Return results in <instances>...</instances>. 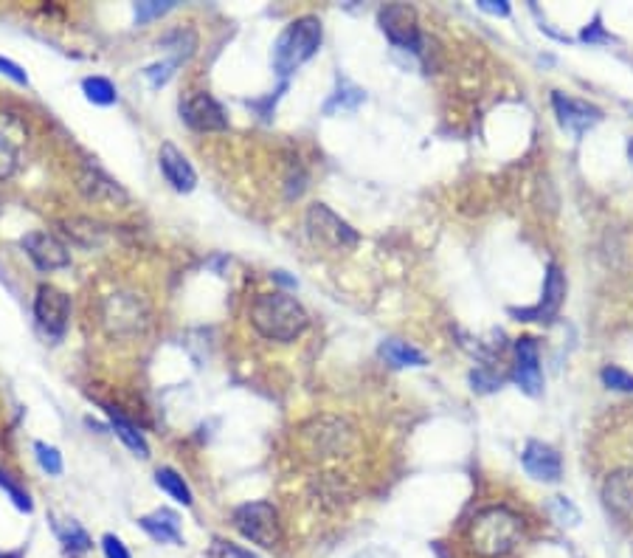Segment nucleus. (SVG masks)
<instances>
[{
  "label": "nucleus",
  "mask_w": 633,
  "mask_h": 558,
  "mask_svg": "<svg viewBox=\"0 0 633 558\" xmlns=\"http://www.w3.org/2000/svg\"><path fill=\"white\" fill-rule=\"evenodd\" d=\"M524 533V516L504 505H493L471 519L468 531H464V544L476 558H504L518 550Z\"/></svg>",
  "instance_id": "f257e3e1"
},
{
  "label": "nucleus",
  "mask_w": 633,
  "mask_h": 558,
  "mask_svg": "<svg viewBox=\"0 0 633 558\" xmlns=\"http://www.w3.org/2000/svg\"><path fill=\"white\" fill-rule=\"evenodd\" d=\"M251 324L262 339L285 344V342H296L307 331L310 316L293 297H287V293L271 290V293H259L254 300Z\"/></svg>",
  "instance_id": "f03ea898"
},
{
  "label": "nucleus",
  "mask_w": 633,
  "mask_h": 558,
  "mask_svg": "<svg viewBox=\"0 0 633 558\" xmlns=\"http://www.w3.org/2000/svg\"><path fill=\"white\" fill-rule=\"evenodd\" d=\"M321 37L324 28L318 17L305 15L293 20L274 43V71L279 77H290L293 71H298L321 48Z\"/></svg>",
  "instance_id": "7ed1b4c3"
},
{
  "label": "nucleus",
  "mask_w": 633,
  "mask_h": 558,
  "mask_svg": "<svg viewBox=\"0 0 633 558\" xmlns=\"http://www.w3.org/2000/svg\"><path fill=\"white\" fill-rule=\"evenodd\" d=\"M99 321L110 339H136L150 327V305L132 290H116L99 308Z\"/></svg>",
  "instance_id": "20e7f679"
},
{
  "label": "nucleus",
  "mask_w": 633,
  "mask_h": 558,
  "mask_svg": "<svg viewBox=\"0 0 633 558\" xmlns=\"http://www.w3.org/2000/svg\"><path fill=\"white\" fill-rule=\"evenodd\" d=\"M234 528L256 547L274 550L282 544V521L271 502H245L234 511Z\"/></svg>",
  "instance_id": "39448f33"
},
{
  "label": "nucleus",
  "mask_w": 633,
  "mask_h": 558,
  "mask_svg": "<svg viewBox=\"0 0 633 558\" xmlns=\"http://www.w3.org/2000/svg\"><path fill=\"white\" fill-rule=\"evenodd\" d=\"M305 220H307V228H310V237L316 243H321L324 248H329V251H349L360 240L355 228L324 204H313L307 209Z\"/></svg>",
  "instance_id": "423d86ee"
},
{
  "label": "nucleus",
  "mask_w": 633,
  "mask_h": 558,
  "mask_svg": "<svg viewBox=\"0 0 633 558\" xmlns=\"http://www.w3.org/2000/svg\"><path fill=\"white\" fill-rule=\"evenodd\" d=\"M181 119L200 133H220L228 127V116L223 105L206 90H192L181 100Z\"/></svg>",
  "instance_id": "0eeeda50"
},
{
  "label": "nucleus",
  "mask_w": 633,
  "mask_h": 558,
  "mask_svg": "<svg viewBox=\"0 0 633 558\" xmlns=\"http://www.w3.org/2000/svg\"><path fill=\"white\" fill-rule=\"evenodd\" d=\"M35 316H37V324L48 336H62L65 327H68V319H71L68 293H62L54 285H40L37 300H35Z\"/></svg>",
  "instance_id": "6e6552de"
},
{
  "label": "nucleus",
  "mask_w": 633,
  "mask_h": 558,
  "mask_svg": "<svg viewBox=\"0 0 633 558\" xmlns=\"http://www.w3.org/2000/svg\"><path fill=\"white\" fill-rule=\"evenodd\" d=\"M380 26L386 37L406 51H420V28H417V12L409 4H391L380 12Z\"/></svg>",
  "instance_id": "1a4fd4ad"
},
{
  "label": "nucleus",
  "mask_w": 633,
  "mask_h": 558,
  "mask_svg": "<svg viewBox=\"0 0 633 558\" xmlns=\"http://www.w3.org/2000/svg\"><path fill=\"white\" fill-rule=\"evenodd\" d=\"M552 105H555V113H557V121L563 130H569L572 136H583L588 133V130L594 124H599V119H603V111L583 102V100H575V96H566L560 90L552 93Z\"/></svg>",
  "instance_id": "9d476101"
},
{
  "label": "nucleus",
  "mask_w": 633,
  "mask_h": 558,
  "mask_svg": "<svg viewBox=\"0 0 633 558\" xmlns=\"http://www.w3.org/2000/svg\"><path fill=\"white\" fill-rule=\"evenodd\" d=\"M563 297H566V279H563V274H560V268L555 266V262H549L541 302L535 308H513L510 313L518 321H552L557 316L560 305H563Z\"/></svg>",
  "instance_id": "9b49d317"
},
{
  "label": "nucleus",
  "mask_w": 633,
  "mask_h": 558,
  "mask_svg": "<svg viewBox=\"0 0 633 558\" xmlns=\"http://www.w3.org/2000/svg\"><path fill=\"white\" fill-rule=\"evenodd\" d=\"M23 248L28 259L35 262L40 271H57L65 268L71 262V251L65 248V243L48 232H31L23 237Z\"/></svg>",
  "instance_id": "f8f14e48"
},
{
  "label": "nucleus",
  "mask_w": 633,
  "mask_h": 558,
  "mask_svg": "<svg viewBox=\"0 0 633 558\" xmlns=\"http://www.w3.org/2000/svg\"><path fill=\"white\" fill-rule=\"evenodd\" d=\"M513 381L518 384V389L526 392V395H541L544 378H541L538 344H535V339L524 336V339L515 342V370H513Z\"/></svg>",
  "instance_id": "ddd939ff"
},
{
  "label": "nucleus",
  "mask_w": 633,
  "mask_h": 558,
  "mask_svg": "<svg viewBox=\"0 0 633 558\" xmlns=\"http://www.w3.org/2000/svg\"><path fill=\"white\" fill-rule=\"evenodd\" d=\"M79 192L85 195L88 201L102 204V206H124L127 204V192L113 178H108L102 170H96V167H82Z\"/></svg>",
  "instance_id": "4468645a"
},
{
  "label": "nucleus",
  "mask_w": 633,
  "mask_h": 558,
  "mask_svg": "<svg viewBox=\"0 0 633 558\" xmlns=\"http://www.w3.org/2000/svg\"><path fill=\"white\" fill-rule=\"evenodd\" d=\"M521 463L526 469L529 477H535L538 482H557L563 474V463H560V454L541 443V440H529L524 454H521Z\"/></svg>",
  "instance_id": "2eb2a0df"
},
{
  "label": "nucleus",
  "mask_w": 633,
  "mask_h": 558,
  "mask_svg": "<svg viewBox=\"0 0 633 558\" xmlns=\"http://www.w3.org/2000/svg\"><path fill=\"white\" fill-rule=\"evenodd\" d=\"M606 505L625 521L633 524V469H619L603 482Z\"/></svg>",
  "instance_id": "dca6fc26"
},
{
  "label": "nucleus",
  "mask_w": 633,
  "mask_h": 558,
  "mask_svg": "<svg viewBox=\"0 0 633 558\" xmlns=\"http://www.w3.org/2000/svg\"><path fill=\"white\" fill-rule=\"evenodd\" d=\"M161 161V173L166 178V184H172V189L178 192H192L197 184V173L194 167L186 161V155L175 147V144H163L158 153Z\"/></svg>",
  "instance_id": "f3484780"
},
{
  "label": "nucleus",
  "mask_w": 633,
  "mask_h": 558,
  "mask_svg": "<svg viewBox=\"0 0 633 558\" xmlns=\"http://www.w3.org/2000/svg\"><path fill=\"white\" fill-rule=\"evenodd\" d=\"M141 528L161 544H178L181 542V521L172 511H155L139 519Z\"/></svg>",
  "instance_id": "a211bd4d"
},
{
  "label": "nucleus",
  "mask_w": 633,
  "mask_h": 558,
  "mask_svg": "<svg viewBox=\"0 0 633 558\" xmlns=\"http://www.w3.org/2000/svg\"><path fill=\"white\" fill-rule=\"evenodd\" d=\"M380 355L389 361L391 367H425V355L417 347H411L409 342H400V339L383 342Z\"/></svg>",
  "instance_id": "6ab92c4d"
},
{
  "label": "nucleus",
  "mask_w": 633,
  "mask_h": 558,
  "mask_svg": "<svg viewBox=\"0 0 633 558\" xmlns=\"http://www.w3.org/2000/svg\"><path fill=\"white\" fill-rule=\"evenodd\" d=\"M366 100V93L358 88V85H352L349 79H338V88H336V93L329 96L327 100V105H324V113H336V111H355L360 102Z\"/></svg>",
  "instance_id": "aec40b11"
},
{
  "label": "nucleus",
  "mask_w": 633,
  "mask_h": 558,
  "mask_svg": "<svg viewBox=\"0 0 633 558\" xmlns=\"http://www.w3.org/2000/svg\"><path fill=\"white\" fill-rule=\"evenodd\" d=\"M108 415H110V423H113L116 435L124 440V446H127V448H132V451H136L139 457H150V446H147L144 435L136 429V426H132L127 417H121L116 409H108Z\"/></svg>",
  "instance_id": "412c9836"
},
{
  "label": "nucleus",
  "mask_w": 633,
  "mask_h": 558,
  "mask_svg": "<svg viewBox=\"0 0 633 558\" xmlns=\"http://www.w3.org/2000/svg\"><path fill=\"white\" fill-rule=\"evenodd\" d=\"M155 482H158V488H161V490H166V494H170L175 502H181V505H192V490H189V485L183 482V477H181L175 469H158Z\"/></svg>",
  "instance_id": "4be33fe9"
},
{
  "label": "nucleus",
  "mask_w": 633,
  "mask_h": 558,
  "mask_svg": "<svg viewBox=\"0 0 633 558\" xmlns=\"http://www.w3.org/2000/svg\"><path fill=\"white\" fill-rule=\"evenodd\" d=\"M17 161H20V144H17V139L9 133V130L0 124V181H6V178L15 175Z\"/></svg>",
  "instance_id": "5701e85b"
},
{
  "label": "nucleus",
  "mask_w": 633,
  "mask_h": 558,
  "mask_svg": "<svg viewBox=\"0 0 633 558\" xmlns=\"http://www.w3.org/2000/svg\"><path fill=\"white\" fill-rule=\"evenodd\" d=\"M82 90L93 105H113L116 102V88L105 77H88L82 79Z\"/></svg>",
  "instance_id": "b1692460"
},
{
  "label": "nucleus",
  "mask_w": 633,
  "mask_h": 558,
  "mask_svg": "<svg viewBox=\"0 0 633 558\" xmlns=\"http://www.w3.org/2000/svg\"><path fill=\"white\" fill-rule=\"evenodd\" d=\"M59 536H62L65 547H68L71 553H85V550H90V539H88V533L79 528L77 521H68L65 528H59Z\"/></svg>",
  "instance_id": "393cba45"
},
{
  "label": "nucleus",
  "mask_w": 633,
  "mask_h": 558,
  "mask_svg": "<svg viewBox=\"0 0 633 558\" xmlns=\"http://www.w3.org/2000/svg\"><path fill=\"white\" fill-rule=\"evenodd\" d=\"M35 454H37V463H40L43 471H48L51 477L62 474V454H59L54 446H48V443H35Z\"/></svg>",
  "instance_id": "a878e982"
},
{
  "label": "nucleus",
  "mask_w": 633,
  "mask_h": 558,
  "mask_svg": "<svg viewBox=\"0 0 633 558\" xmlns=\"http://www.w3.org/2000/svg\"><path fill=\"white\" fill-rule=\"evenodd\" d=\"M175 6V0H147V4L136 6V23H150L161 15H166Z\"/></svg>",
  "instance_id": "bb28decb"
},
{
  "label": "nucleus",
  "mask_w": 633,
  "mask_h": 558,
  "mask_svg": "<svg viewBox=\"0 0 633 558\" xmlns=\"http://www.w3.org/2000/svg\"><path fill=\"white\" fill-rule=\"evenodd\" d=\"M599 378H603V384L608 389H617V392H633V375L619 370V367H603V373H599Z\"/></svg>",
  "instance_id": "cd10ccee"
},
{
  "label": "nucleus",
  "mask_w": 633,
  "mask_h": 558,
  "mask_svg": "<svg viewBox=\"0 0 633 558\" xmlns=\"http://www.w3.org/2000/svg\"><path fill=\"white\" fill-rule=\"evenodd\" d=\"M175 65H178V59H166V62L150 65V68L144 71V77L150 79V85H152V88H161V85L170 82V77L175 74Z\"/></svg>",
  "instance_id": "c85d7f7f"
},
{
  "label": "nucleus",
  "mask_w": 633,
  "mask_h": 558,
  "mask_svg": "<svg viewBox=\"0 0 633 558\" xmlns=\"http://www.w3.org/2000/svg\"><path fill=\"white\" fill-rule=\"evenodd\" d=\"M0 488L6 490V494L12 497V502H15L20 511L31 513V500H28V494H26V490H23L20 485H15V482L9 479V474H6V471H0Z\"/></svg>",
  "instance_id": "c756f323"
},
{
  "label": "nucleus",
  "mask_w": 633,
  "mask_h": 558,
  "mask_svg": "<svg viewBox=\"0 0 633 558\" xmlns=\"http://www.w3.org/2000/svg\"><path fill=\"white\" fill-rule=\"evenodd\" d=\"M0 74H4V77H9V79H15L17 85H28V77H26V71L20 68L17 62H12V59H6V57H0Z\"/></svg>",
  "instance_id": "7c9ffc66"
},
{
  "label": "nucleus",
  "mask_w": 633,
  "mask_h": 558,
  "mask_svg": "<svg viewBox=\"0 0 633 558\" xmlns=\"http://www.w3.org/2000/svg\"><path fill=\"white\" fill-rule=\"evenodd\" d=\"M102 550H105V558H130L127 547L121 544V539H116L113 533H108L102 539Z\"/></svg>",
  "instance_id": "2f4dec72"
},
{
  "label": "nucleus",
  "mask_w": 633,
  "mask_h": 558,
  "mask_svg": "<svg viewBox=\"0 0 633 558\" xmlns=\"http://www.w3.org/2000/svg\"><path fill=\"white\" fill-rule=\"evenodd\" d=\"M479 9L490 12V15H498V17H507L510 15V4H507V0H479Z\"/></svg>",
  "instance_id": "473e14b6"
},
{
  "label": "nucleus",
  "mask_w": 633,
  "mask_h": 558,
  "mask_svg": "<svg viewBox=\"0 0 633 558\" xmlns=\"http://www.w3.org/2000/svg\"><path fill=\"white\" fill-rule=\"evenodd\" d=\"M583 43H597V40H606V31L603 26H599V17H594V23L588 28H583V35H580Z\"/></svg>",
  "instance_id": "72a5a7b5"
},
{
  "label": "nucleus",
  "mask_w": 633,
  "mask_h": 558,
  "mask_svg": "<svg viewBox=\"0 0 633 558\" xmlns=\"http://www.w3.org/2000/svg\"><path fill=\"white\" fill-rule=\"evenodd\" d=\"M217 544H220L223 558H256L254 553H248V550H243L237 544H228V542H217Z\"/></svg>",
  "instance_id": "f704fd0d"
},
{
  "label": "nucleus",
  "mask_w": 633,
  "mask_h": 558,
  "mask_svg": "<svg viewBox=\"0 0 633 558\" xmlns=\"http://www.w3.org/2000/svg\"><path fill=\"white\" fill-rule=\"evenodd\" d=\"M0 558H20V553H4Z\"/></svg>",
  "instance_id": "c9c22d12"
},
{
  "label": "nucleus",
  "mask_w": 633,
  "mask_h": 558,
  "mask_svg": "<svg viewBox=\"0 0 633 558\" xmlns=\"http://www.w3.org/2000/svg\"><path fill=\"white\" fill-rule=\"evenodd\" d=\"M628 153H630V158H633V139H630V144H628Z\"/></svg>",
  "instance_id": "e433bc0d"
}]
</instances>
